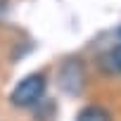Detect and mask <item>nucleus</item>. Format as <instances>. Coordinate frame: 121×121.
Listing matches in <instances>:
<instances>
[{"mask_svg": "<svg viewBox=\"0 0 121 121\" xmlns=\"http://www.w3.org/2000/svg\"><path fill=\"white\" fill-rule=\"evenodd\" d=\"M45 90H48V78H45V74L36 71V74L24 76V78L12 88V93H10V102H12L14 107L29 109V107H33V104H38V102L43 100Z\"/></svg>", "mask_w": 121, "mask_h": 121, "instance_id": "nucleus-1", "label": "nucleus"}, {"mask_svg": "<svg viewBox=\"0 0 121 121\" xmlns=\"http://www.w3.org/2000/svg\"><path fill=\"white\" fill-rule=\"evenodd\" d=\"M119 36H121V29H119Z\"/></svg>", "mask_w": 121, "mask_h": 121, "instance_id": "nucleus-4", "label": "nucleus"}, {"mask_svg": "<svg viewBox=\"0 0 121 121\" xmlns=\"http://www.w3.org/2000/svg\"><path fill=\"white\" fill-rule=\"evenodd\" d=\"M107 67L112 74H119L121 76V43H116L109 52H107Z\"/></svg>", "mask_w": 121, "mask_h": 121, "instance_id": "nucleus-3", "label": "nucleus"}, {"mask_svg": "<svg viewBox=\"0 0 121 121\" xmlns=\"http://www.w3.org/2000/svg\"><path fill=\"white\" fill-rule=\"evenodd\" d=\"M76 121H112V114L100 104H88L76 114Z\"/></svg>", "mask_w": 121, "mask_h": 121, "instance_id": "nucleus-2", "label": "nucleus"}]
</instances>
